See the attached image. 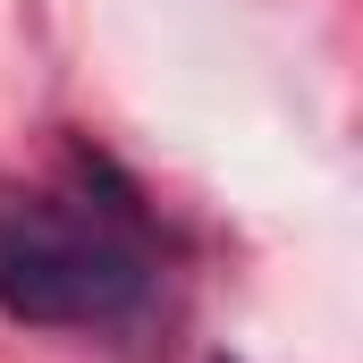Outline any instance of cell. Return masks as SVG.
Returning <instances> with one entry per match:
<instances>
[{
    "mask_svg": "<svg viewBox=\"0 0 363 363\" xmlns=\"http://www.w3.org/2000/svg\"><path fill=\"white\" fill-rule=\"evenodd\" d=\"M161 296V245L135 186L68 152L60 178L0 186V313L26 330H127Z\"/></svg>",
    "mask_w": 363,
    "mask_h": 363,
    "instance_id": "6da1fadb",
    "label": "cell"
}]
</instances>
